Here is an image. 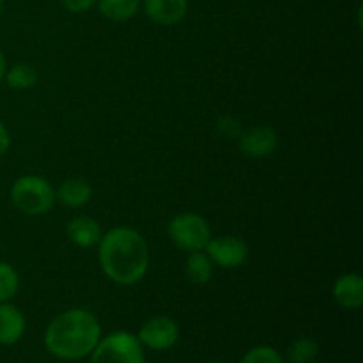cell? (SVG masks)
<instances>
[{
	"label": "cell",
	"mask_w": 363,
	"mask_h": 363,
	"mask_svg": "<svg viewBox=\"0 0 363 363\" xmlns=\"http://www.w3.org/2000/svg\"><path fill=\"white\" fill-rule=\"evenodd\" d=\"M211 262L222 266L223 269L240 268L248 259V245L234 236L211 238L204 248Z\"/></svg>",
	"instance_id": "cell-6"
},
{
	"label": "cell",
	"mask_w": 363,
	"mask_h": 363,
	"mask_svg": "<svg viewBox=\"0 0 363 363\" xmlns=\"http://www.w3.org/2000/svg\"><path fill=\"white\" fill-rule=\"evenodd\" d=\"M6 71H7V62H6V57H4V53L0 52V80H2V78L6 77Z\"/></svg>",
	"instance_id": "cell-23"
},
{
	"label": "cell",
	"mask_w": 363,
	"mask_h": 363,
	"mask_svg": "<svg viewBox=\"0 0 363 363\" xmlns=\"http://www.w3.org/2000/svg\"><path fill=\"white\" fill-rule=\"evenodd\" d=\"M11 201L14 208L30 216L48 213L55 204V190L41 176H23L14 181L11 188Z\"/></svg>",
	"instance_id": "cell-3"
},
{
	"label": "cell",
	"mask_w": 363,
	"mask_h": 363,
	"mask_svg": "<svg viewBox=\"0 0 363 363\" xmlns=\"http://www.w3.org/2000/svg\"><path fill=\"white\" fill-rule=\"evenodd\" d=\"M184 273L188 280L197 286H204L213 277V262L204 252H190L186 262H184Z\"/></svg>",
	"instance_id": "cell-14"
},
{
	"label": "cell",
	"mask_w": 363,
	"mask_h": 363,
	"mask_svg": "<svg viewBox=\"0 0 363 363\" xmlns=\"http://www.w3.org/2000/svg\"><path fill=\"white\" fill-rule=\"evenodd\" d=\"M177 339H179V326L174 319L165 318V315H156L149 319L138 332L140 344L155 351L170 350L177 342Z\"/></svg>",
	"instance_id": "cell-7"
},
{
	"label": "cell",
	"mask_w": 363,
	"mask_h": 363,
	"mask_svg": "<svg viewBox=\"0 0 363 363\" xmlns=\"http://www.w3.org/2000/svg\"><path fill=\"white\" fill-rule=\"evenodd\" d=\"M64 6L71 13H85L96 4V0H62Z\"/></svg>",
	"instance_id": "cell-21"
},
{
	"label": "cell",
	"mask_w": 363,
	"mask_h": 363,
	"mask_svg": "<svg viewBox=\"0 0 363 363\" xmlns=\"http://www.w3.org/2000/svg\"><path fill=\"white\" fill-rule=\"evenodd\" d=\"M319 354V346L314 339H308V337H301L296 339L291 344L289 351H287V357L293 363H312L318 358Z\"/></svg>",
	"instance_id": "cell-17"
},
{
	"label": "cell",
	"mask_w": 363,
	"mask_h": 363,
	"mask_svg": "<svg viewBox=\"0 0 363 363\" xmlns=\"http://www.w3.org/2000/svg\"><path fill=\"white\" fill-rule=\"evenodd\" d=\"M241 363H284L279 351L269 346H259L248 351Z\"/></svg>",
	"instance_id": "cell-19"
},
{
	"label": "cell",
	"mask_w": 363,
	"mask_h": 363,
	"mask_svg": "<svg viewBox=\"0 0 363 363\" xmlns=\"http://www.w3.org/2000/svg\"><path fill=\"white\" fill-rule=\"evenodd\" d=\"M279 147V135L269 126H255L240 135V149L250 158H268Z\"/></svg>",
	"instance_id": "cell-8"
},
{
	"label": "cell",
	"mask_w": 363,
	"mask_h": 363,
	"mask_svg": "<svg viewBox=\"0 0 363 363\" xmlns=\"http://www.w3.org/2000/svg\"><path fill=\"white\" fill-rule=\"evenodd\" d=\"M101 326L92 312L71 308L57 315L45 332V346L60 360H78L94 351Z\"/></svg>",
	"instance_id": "cell-2"
},
{
	"label": "cell",
	"mask_w": 363,
	"mask_h": 363,
	"mask_svg": "<svg viewBox=\"0 0 363 363\" xmlns=\"http://www.w3.org/2000/svg\"><path fill=\"white\" fill-rule=\"evenodd\" d=\"M99 11L112 21H126L137 14L140 0H99Z\"/></svg>",
	"instance_id": "cell-15"
},
{
	"label": "cell",
	"mask_w": 363,
	"mask_h": 363,
	"mask_svg": "<svg viewBox=\"0 0 363 363\" xmlns=\"http://www.w3.org/2000/svg\"><path fill=\"white\" fill-rule=\"evenodd\" d=\"M99 264L117 286H135L149 268V247L140 233L131 227H117L99 240Z\"/></svg>",
	"instance_id": "cell-1"
},
{
	"label": "cell",
	"mask_w": 363,
	"mask_h": 363,
	"mask_svg": "<svg viewBox=\"0 0 363 363\" xmlns=\"http://www.w3.org/2000/svg\"><path fill=\"white\" fill-rule=\"evenodd\" d=\"M66 234L80 248H91L99 243L101 240V227L91 216H74L66 227Z\"/></svg>",
	"instance_id": "cell-11"
},
{
	"label": "cell",
	"mask_w": 363,
	"mask_h": 363,
	"mask_svg": "<svg viewBox=\"0 0 363 363\" xmlns=\"http://www.w3.org/2000/svg\"><path fill=\"white\" fill-rule=\"evenodd\" d=\"M2 9H4V2H2V0H0V13H2Z\"/></svg>",
	"instance_id": "cell-24"
},
{
	"label": "cell",
	"mask_w": 363,
	"mask_h": 363,
	"mask_svg": "<svg viewBox=\"0 0 363 363\" xmlns=\"http://www.w3.org/2000/svg\"><path fill=\"white\" fill-rule=\"evenodd\" d=\"M6 82L9 87L23 91V89L34 87L38 82V71L30 66V64H14L9 71H6Z\"/></svg>",
	"instance_id": "cell-16"
},
{
	"label": "cell",
	"mask_w": 363,
	"mask_h": 363,
	"mask_svg": "<svg viewBox=\"0 0 363 363\" xmlns=\"http://www.w3.org/2000/svg\"><path fill=\"white\" fill-rule=\"evenodd\" d=\"M169 236L172 243L181 250L201 252L211 240V229L201 215L181 213L170 220Z\"/></svg>",
	"instance_id": "cell-5"
},
{
	"label": "cell",
	"mask_w": 363,
	"mask_h": 363,
	"mask_svg": "<svg viewBox=\"0 0 363 363\" xmlns=\"http://www.w3.org/2000/svg\"><path fill=\"white\" fill-rule=\"evenodd\" d=\"M211 363H223V362H211Z\"/></svg>",
	"instance_id": "cell-25"
},
{
	"label": "cell",
	"mask_w": 363,
	"mask_h": 363,
	"mask_svg": "<svg viewBox=\"0 0 363 363\" xmlns=\"http://www.w3.org/2000/svg\"><path fill=\"white\" fill-rule=\"evenodd\" d=\"M25 318L14 305L0 303V344L13 346L23 337Z\"/></svg>",
	"instance_id": "cell-12"
},
{
	"label": "cell",
	"mask_w": 363,
	"mask_h": 363,
	"mask_svg": "<svg viewBox=\"0 0 363 363\" xmlns=\"http://www.w3.org/2000/svg\"><path fill=\"white\" fill-rule=\"evenodd\" d=\"M9 145H11L9 131H7V128L4 126V123L0 121V156L6 155V151L9 149Z\"/></svg>",
	"instance_id": "cell-22"
},
{
	"label": "cell",
	"mask_w": 363,
	"mask_h": 363,
	"mask_svg": "<svg viewBox=\"0 0 363 363\" xmlns=\"http://www.w3.org/2000/svg\"><path fill=\"white\" fill-rule=\"evenodd\" d=\"M216 130L222 137L229 138V140H234V138H240V135L243 133V128H241V123L233 116H223L220 117L218 123H216Z\"/></svg>",
	"instance_id": "cell-20"
},
{
	"label": "cell",
	"mask_w": 363,
	"mask_h": 363,
	"mask_svg": "<svg viewBox=\"0 0 363 363\" xmlns=\"http://www.w3.org/2000/svg\"><path fill=\"white\" fill-rule=\"evenodd\" d=\"M145 14L158 25H176L186 16V0H144Z\"/></svg>",
	"instance_id": "cell-10"
},
{
	"label": "cell",
	"mask_w": 363,
	"mask_h": 363,
	"mask_svg": "<svg viewBox=\"0 0 363 363\" xmlns=\"http://www.w3.org/2000/svg\"><path fill=\"white\" fill-rule=\"evenodd\" d=\"M333 300L347 311H358L363 305V279L358 273L342 275L333 286Z\"/></svg>",
	"instance_id": "cell-9"
},
{
	"label": "cell",
	"mask_w": 363,
	"mask_h": 363,
	"mask_svg": "<svg viewBox=\"0 0 363 363\" xmlns=\"http://www.w3.org/2000/svg\"><path fill=\"white\" fill-rule=\"evenodd\" d=\"M20 289V277L9 262L0 261V303H6L16 296Z\"/></svg>",
	"instance_id": "cell-18"
},
{
	"label": "cell",
	"mask_w": 363,
	"mask_h": 363,
	"mask_svg": "<svg viewBox=\"0 0 363 363\" xmlns=\"http://www.w3.org/2000/svg\"><path fill=\"white\" fill-rule=\"evenodd\" d=\"M92 197V186L85 179H67L55 190V199L69 208H80Z\"/></svg>",
	"instance_id": "cell-13"
},
{
	"label": "cell",
	"mask_w": 363,
	"mask_h": 363,
	"mask_svg": "<svg viewBox=\"0 0 363 363\" xmlns=\"http://www.w3.org/2000/svg\"><path fill=\"white\" fill-rule=\"evenodd\" d=\"M91 363H145L140 340L128 332H113L92 351Z\"/></svg>",
	"instance_id": "cell-4"
}]
</instances>
